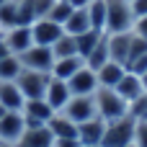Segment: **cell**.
I'll return each instance as SVG.
<instances>
[{"instance_id": "24", "label": "cell", "mask_w": 147, "mask_h": 147, "mask_svg": "<svg viewBox=\"0 0 147 147\" xmlns=\"http://www.w3.org/2000/svg\"><path fill=\"white\" fill-rule=\"evenodd\" d=\"M52 54L54 59H62V57H75L78 54V44H75V36L70 34H62L54 44H52Z\"/></svg>"}, {"instance_id": "42", "label": "cell", "mask_w": 147, "mask_h": 147, "mask_svg": "<svg viewBox=\"0 0 147 147\" xmlns=\"http://www.w3.org/2000/svg\"><path fill=\"white\" fill-rule=\"evenodd\" d=\"M0 147H13V145H8V142H0Z\"/></svg>"}, {"instance_id": "25", "label": "cell", "mask_w": 147, "mask_h": 147, "mask_svg": "<svg viewBox=\"0 0 147 147\" xmlns=\"http://www.w3.org/2000/svg\"><path fill=\"white\" fill-rule=\"evenodd\" d=\"M21 70H23V67H21V59H18L16 54L3 57V59H0V83H13Z\"/></svg>"}, {"instance_id": "39", "label": "cell", "mask_w": 147, "mask_h": 147, "mask_svg": "<svg viewBox=\"0 0 147 147\" xmlns=\"http://www.w3.org/2000/svg\"><path fill=\"white\" fill-rule=\"evenodd\" d=\"M8 54H10V52H8V47H5V41L0 39V59H3V57H8Z\"/></svg>"}, {"instance_id": "22", "label": "cell", "mask_w": 147, "mask_h": 147, "mask_svg": "<svg viewBox=\"0 0 147 147\" xmlns=\"http://www.w3.org/2000/svg\"><path fill=\"white\" fill-rule=\"evenodd\" d=\"M106 34H101V31H96V28H90V31H85V34H80V36H75V44H78V54L85 59L96 47H98V41L103 39Z\"/></svg>"}, {"instance_id": "11", "label": "cell", "mask_w": 147, "mask_h": 147, "mask_svg": "<svg viewBox=\"0 0 147 147\" xmlns=\"http://www.w3.org/2000/svg\"><path fill=\"white\" fill-rule=\"evenodd\" d=\"M26 129V121H23V114L21 111H8L3 119H0V142H8V145H16L21 140Z\"/></svg>"}, {"instance_id": "36", "label": "cell", "mask_w": 147, "mask_h": 147, "mask_svg": "<svg viewBox=\"0 0 147 147\" xmlns=\"http://www.w3.org/2000/svg\"><path fill=\"white\" fill-rule=\"evenodd\" d=\"M129 5H132L134 18H142V16H147V0H129Z\"/></svg>"}, {"instance_id": "15", "label": "cell", "mask_w": 147, "mask_h": 147, "mask_svg": "<svg viewBox=\"0 0 147 147\" xmlns=\"http://www.w3.org/2000/svg\"><path fill=\"white\" fill-rule=\"evenodd\" d=\"M106 44H109V57L119 65L127 67L129 59V47H132V31L124 34H106Z\"/></svg>"}, {"instance_id": "10", "label": "cell", "mask_w": 147, "mask_h": 147, "mask_svg": "<svg viewBox=\"0 0 147 147\" xmlns=\"http://www.w3.org/2000/svg\"><path fill=\"white\" fill-rule=\"evenodd\" d=\"M3 41L8 47L10 54H23L28 47H34V34H31V26H13L3 34Z\"/></svg>"}, {"instance_id": "46", "label": "cell", "mask_w": 147, "mask_h": 147, "mask_svg": "<svg viewBox=\"0 0 147 147\" xmlns=\"http://www.w3.org/2000/svg\"><path fill=\"white\" fill-rule=\"evenodd\" d=\"M93 147H103V145H93Z\"/></svg>"}, {"instance_id": "44", "label": "cell", "mask_w": 147, "mask_h": 147, "mask_svg": "<svg viewBox=\"0 0 147 147\" xmlns=\"http://www.w3.org/2000/svg\"><path fill=\"white\" fill-rule=\"evenodd\" d=\"M3 34H5V31H3V28H0V39H3Z\"/></svg>"}, {"instance_id": "2", "label": "cell", "mask_w": 147, "mask_h": 147, "mask_svg": "<svg viewBox=\"0 0 147 147\" xmlns=\"http://www.w3.org/2000/svg\"><path fill=\"white\" fill-rule=\"evenodd\" d=\"M134 13L129 0H106V34H124L132 31Z\"/></svg>"}, {"instance_id": "3", "label": "cell", "mask_w": 147, "mask_h": 147, "mask_svg": "<svg viewBox=\"0 0 147 147\" xmlns=\"http://www.w3.org/2000/svg\"><path fill=\"white\" fill-rule=\"evenodd\" d=\"M134 127H137V119L134 116H121V119H114V121H106V134H103V147H127L134 142Z\"/></svg>"}, {"instance_id": "30", "label": "cell", "mask_w": 147, "mask_h": 147, "mask_svg": "<svg viewBox=\"0 0 147 147\" xmlns=\"http://www.w3.org/2000/svg\"><path fill=\"white\" fill-rule=\"evenodd\" d=\"M129 116H134L137 121H147V93H142L137 101L129 103Z\"/></svg>"}, {"instance_id": "5", "label": "cell", "mask_w": 147, "mask_h": 147, "mask_svg": "<svg viewBox=\"0 0 147 147\" xmlns=\"http://www.w3.org/2000/svg\"><path fill=\"white\" fill-rule=\"evenodd\" d=\"M21 59V67L23 70H36V72H52V65H54V54H52V47H28L23 54H16Z\"/></svg>"}, {"instance_id": "27", "label": "cell", "mask_w": 147, "mask_h": 147, "mask_svg": "<svg viewBox=\"0 0 147 147\" xmlns=\"http://www.w3.org/2000/svg\"><path fill=\"white\" fill-rule=\"evenodd\" d=\"M75 8L67 3V0H54V5H52V10H49V21H54V23H59V26H65V21L70 18V13H72Z\"/></svg>"}, {"instance_id": "13", "label": "cell", "mask_w": 147, "mask_h": 147, "mask_svg": "<svg viewBox=\"0 0 147 147\" xmlns=\"http://www.w3.org/2000/svg\"><path fill=\"white\" fill-rule=\"evenodd\" d=\"M72 98V93H70V85H67V80H59V78H49V83H47V90H44V101L54 109V111H62L65 106H67V101Z\"/></svg>"}, {"instance_id": "16", "label": "cell", "mask_w": 147, "mask_h": 147, "mask_svg": "<svg viewBox=\"0 0 147 147\" xmlns=\"http://www.w3.org/2000/svg\"><path fill=\"white\" fill-rule=\"evenodd\" d=\"M114 90H116L127 103H132V101H137V98L145 93V85H142V78H140V75H134V72H129V70H127V72H124V78L116 83V88H114Z\"/></svg>"}, {"instance_id": "14", "label": "cell", "mask_w": 147, "mask_h": 147, "mask_svg": "<svg viewBox=\"0 0 147 147\" xmlns=\"http://www.w3.org/2000/svg\"><path fill=\"white\" fill-rule=\"evenodd\" d=\"M52 145H54V134L49 132L47 124H41V127H26L21 140L13 147H52Z\"/></svg>"}, {"instance_id": "38", "label": "cell", "mask_w": 147, "mask_h": 147, "mask_svg": "<svg viewBox=\"0 0 147 147\" xmlns=\"http://www.w3.org/2000/svg\"><path fill=\"white\" fill-rule=\"evenodd\" d=\"M67 3H70L75 10H80V8H88V5H90V0H67Z\"/></svg>"}, {"instance_id": "7", "label": "cell", "mask_w": 147, "mask_h": 147, "mask_svg": "<svg viewBox=\"0 0 147 147\" xmlns=\"http://www.w3.org/2000/svg\"><path fill=\"white\" fill-rule=\"evenodd\" d=\"M23 121H26V127H41V124H47L57 111L44 101V98H31V101H26L23 103Z\"/></svg>"}, {"instance_id": "26", "label": "cell", "mask_w": 147, "mask_h": 147, "mask_svg": "<svg viewBox=\"0 0 147 147\" xmlns=\"http://www.w3.org/2000/svg\"><path fill=\"white\" fill-rule=\"evenodd\" d=\"M109 59H111V57H109V44H106V36H103V39L98 41V47L85 57V65H88L90 70H98V67H103Z\"/></svg>"}, {"instance_id": "33", "label": "cell", "mask_w": 147, "mask_h": 147, "mask_svg": "<svg viewBox=\"0 0 147 147\" xmlns=\"http://www.w3.org/2000/svg\"><path fill=\"white\" fill-rule=\"evenodd\" d=\"M134 145L147 147V121H137V127H134Z\"/></svg>"}, {"instance_id": "45", "label": "cell", "mask_w": 147, "mask_h": 147, "mask_svg": "<svg viewBox=\"0 0 147 147\" xmlns=\"http://www.w3.org/2000/svg\"><path fill=\"white\" fill-rule=\"evenodd\" d=\"M127 147H137V145H134V142H132V145H127Z\"/></svg>"}, {"instance_id": "4", "label": "cell", "mask_w": 147, "mask_h": 147, "mask_svg": "<svg viewBox=\"0 0 147 147\" xmlns=\"http://www.w3.org/2000/svg\"><path fill=\"white\" fill-rule=\"evenodd\" d=\"M49 72H36V70H21L18 78H16V85L18 90L23 93L26 101L31 98H44V90H47V83H49Z\"/></svg>"}, {"instance_id": "9", "label": "cell", "mask_w": 147, "mask_h": 147, "mask_svg": "<svg viewBox=\"0 0 147 147\" xmlns=\"http://www.w3.org/2000/svg\"><path fill=\"white\" fill-rule=\"evenodd\" d=\"M31 34H34V44H39V47H52V44L65 34V28H62L59 23L49 21V18H36V21L31 23Z\"/></svg>"}, {"instance_id": "37", "label": "cell", "mask_w": 147, "mask_h": 147, "mask_svg": "<svg viewBox=\"0 0 147 147\" xmlns=\"http://www.w3.org/2000/svg\"><path fill=\"white\" fill-rule=\"evenodd\" d=\"M52 147H83V145H80L78 137H59V140H54Z\"/></svg>"}, {"instance_id": "29", "label": "cell", "mask_w": 147, "mask_h": 147, "mask_svg": "<svg viewBox=\"0 0 147 147\" xmlns=\"http://www.w3.org/2000/svg\"><path fill=\"white\" fill-rule=\"evenodd\" d=\"M16 8H18V26H31L36 21L34 0H16Z\"/></svg>"}, {"instance_id": "20", "label": "cell", "mask_w": 147, "mask_h": 147, "mask_svg": "<svg viewBox=\"0 0 147 147\" xmlns=\"http://www.w3.org/2000/svg\"><path fill=\"white\" fill-rule=\"evenodd\" d=\"M47 127H49V132L54 134V140H59V137H78V124L70 121L62 111H57V114L47 121Z\"/></svg>"}, {"instance_id": "17", "label": "cell", "mask_w": 147, "mask_h": 147, "mask_svg": "<svg viewBox=\"0 0 147 147\" xmlns=\"http://www.w3.org/2000/svg\"><path fill=\"white\" fill-rule=\"evenodd\" d=\"M124 72H127V67H124V65H119V62L109 59L103 67H98V70H96V75H98V88H116V83L124 78Z\"/></svg>"}, {"instance_id": "40", "label": "cell", "mask_w": 147, "mask_h": 147, "mask_svg": "<svg viewBox=\"0 0 147 147\" xmlns=\"http://www.w3.org/2000/svg\"><path fill=\"white\" fill-rule=\"evenodd\" d=\"M142 85H145V93H147V72L142 75Z\"/></svg>"}, {"instance_id": "41", "label": "cell", "mask_w": 147, "mask_h": 147, "mask_svg": "<svg viewBox=\"0 0 147 147\" xmlns=\"http://www.w3.org/2000/svg\"><path fill=\"white\" fill-rule=\"evenodd\" d=\"M5 114H8V109H3V106H0V119H3Z\"/></svg>"}, {"instance_id": "35", "label": "cell", "mask_w": 147, "mask_h": 147, "mask_svg": "<svg viewBox=\"0 0 147 147\" xmlns=\"http://www.w3.org/2000/svg\"><path fill=\"white\" fill-rule=\"evenodd\" d=\"M132 34L147 41V16H142V18H134V23H132Z\"/></svg>"}, {"instance_id": "1", "label": "cell", "mask_w": 147, "mask_h": 147, "mask_svg": "<svg viewBox=\"0 0 147 147\" xmlns=\"http://www.w3.org/2000/svg\"><path fill=\"white\" fill-rule=\"evenodd\" d=\"M93 101H96V114L103 121H114V119H121L129 114V103L114 88H98L93 93Z\"/></svg>"}, {"instance_id": "21", "label": "cell", "mask_w": 147, "mask_h": 147, "mask_svg": "<svg viewBox=\"0 0 147 147\" xmlns=\"http://www.w3.org/2000/svg\"><path fill=\"white\" fill-rule=\"evenodd\" d=\"M65 34H70V36H80V34H85V31H90V18H88V10L85 8H80V10H72L70 13V18L65 21Z\"/></svg>"}, {"instance_id": "28", "label": "cell", "mask_w": 147, "mask_h": 147, "mask_svg": "<svg viewBox=\"0 0 147 147\" xmlns=\"http://www.w3.org/2000/svg\"><path fill=\"white\" fill-rule=\"evenodd\" d=\"M13 26H18V8H16V0L0 5V28L8 31V28H13Z\"/></svg>"}, {"instance_id": "43", "label": "cell", "mask_w": 147, "mask_h": 147, "mask_svg": "<svg viewBox=\"0 0 147 147\" xmlns=\"http://www.w3.org/2000/svg\"><path fill=\"white\" fill-rule=\"evenodd\" d=\"M5 3H13V0H0V5H5Z\"/></svg>"}, {"instance_id": "18", "label": "cell", "mask_w": 147, "mask_h": 147, "mask_svg": "<svg viewBox=\"0 0 147 147\" xmlns=\"http://www.w3.org/2000/svg\"><path fill=\"white\" fill-rule=\"evenodd\" d=\"M23 103H26V98L18 90L16 80L13 83H0V106L3 109H8V111H23Z\"/></svg>"}, {"instance_id": "8", "label": "cell", "mask_w": 147, "mask_h": 147, "mask_svg": "<svg viewBox=\"0 0 147 147\" xmlns=\"http://www.w3.org/2000/svg\"><path fill=\"white\" fill-rule=\"evenodd\" d=\"M67 85H70V93L72 96H93L98 90V75H96V70H90L88 65H83L67 80Z\"/></svg>"}, {"instance_id": "6", "label": "cell", "mask_w": 147, "mask_h": 147, "mask_svg": "<svg viewBox=\"0 0 147 147\" xmlns=\"http://www.w3.org/2000/svg\"><path fill=\"white\" fill-rule=\"evenodd\" d=\"M62 114H65L70 121H75V124H83V121L98 116V114H96V101H93V96H72V98L67 101V106L62 109Z\"/></svg>"}, {"instance_id": "32", "label": "cell", "mask_w": 147, "mask_h": 147, "mask_svg": "<svg viewBox=\"0 0 147 147\" xmlns=\"http://www.w3.org/2000/svg\"><path fill=\"white\" fill-rule=\"evenodd\" d=\"M127 70L142 78V75L147 72V54H140V57H134L132 62H127Z\"/></svg>"}, {"instance_id": "31", "label": "cell", "mask_w": 147, "mask_h": 147, "mask_svg": "<svg viewBox=\"0 0 147 147\" xmlns=\"http://www.w3.org/2000/svg\"><path fill=\"white\" fill-rule=\"evenodd\" d=\"M140 54H147V41L132 34V47H129V59H127V62H132V59L140 57Z\"/></svg>"}, {"instance_id": "23", "label": "cell", "mask_w": 147, "mask_h": 147, "mask_svg": "<svg viewBox=\"0 0 147 147\" xmlns=\"http://www.w3.org/2000/svg\"><path fill=\"white\" fill-rule=\"evenodd\" d=\"M85 10H88V18H90V28L106 34V0H90V5Z\"/></svg>"}, {"instance_id": "19", "label": "cell", "mask_w": 147, "mask_h": 147, "mask_svg": "<svg viewBox=\"0 0 147 147\" xmlns=\"http://www.w3.org/2000/svg\"><path fill=\"white\" fill-rule=\"evenodd\" d=\"M83 65H85V59H83L80 54H75V57H62V59H54L49 75H52V78H59V80H70Z\"/></svg>"}, {"instance_id": "34", "label": "cell", "mask_w": 147, "mask_h": 147, "mask_svg": "<svg viewBox=\"0 0 147 147\" xmlns=\"http://www.w3.org/2000/svg\"><path fill=\"white\" fill-rule=\"evenodd\" d=\"M54 0H34V10H36V18H47L49 10H52Z\"/></svg>"}, {"instance_id": "12", "label": "cell", "mask_w": 147, "mask_h": 147, "mask_svg": "<svg viewBox=\"0 0 147 147\" xmlns=\"http://www.w3.org/2000/svg\"><path fill=\"white\" fill-rule=\"evenodd\" d=\"M103 134H106V121L101 116H93L83 124H78V140L83 147H93L103 142Z\"/></svg>"}]
</instances>
